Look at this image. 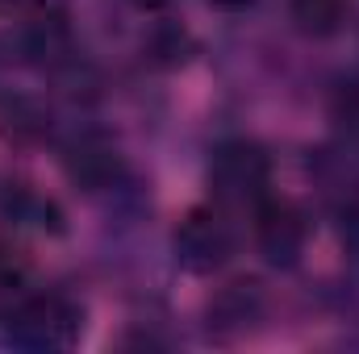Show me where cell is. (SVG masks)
<instances>
[{"label": "cell", "mask_w": 359, "mask_h": 354, "mask_svg": "<svg viewBox=\"0 0 359 354\" xmlns=\"http://www.w3.org/2000/svg\"><path fill=\"white\" fill-rule=\"evenodd\" d=\"M130 4H138L142 13H159V8H168L172 0H130Z\"/></svg>", "instance_id": "12"}, {"label": "cell", "mask_w": 359, "mask_h": 354, "mask_svg": "<svg viewBox=\"0 0 359 354\" xmlns=\"http://www.w3.org/2000/svg\"><path fill=\"white\" fill-rule=\"evenodd\" d=\"M25 275H29V259H25V250L0 238V288H21Z\"/></svg>", "instance_id": "9"}, {"label": "cell", "mask_w": 359, "mask_h": 354, "mask_svg": "<svg viewBox=\"0 0 359 354\" xmlns=\"http://www.w3.org/2000/svg\"><path fill=\"white\" fill-rule=\"evenodd\" d=\"M230 246H234L230 225L213 208H192L176 229V259L184 271H196V275H205V271L226 263Z\"/></svg>", "instance_id": "3"}, {"label": "cell", "mask_w": 359, "mask_h": 354, "mask_svg": "<svg viewBox=\"0 0 359 354\" xmlns=\"http://www.w3.org/2000/svg\"><path fill=\"white\" fill-rule=\"evenodd\" d=\"M288 13H292V21H297L305 34L326 38V34H334V29L343 25L347 0H288Z\"/></svg>", "instance_id": "7"}, {"label": "cell", "mask_w": 359, "mask_h": 354, "mask_svg": "<svg viewBox=\"0 0 359 354\" xmlns=\"http://www.w3.org/2000/svg\"><path fill=\"white\" fill-rule=\"evenodd\" d=\"M8 208H13L17 221H29V225H38V229H59V208H55L50 200H42V196L17 192V196L8 200Z\"/></svg>", "instance_id": "8"}, {"label": "cell", "mask_w": 359, "mask_h": 354, "mask_svg": "<svg viewBox=\"0 0 359 354\" xmlns=\"http://www.w3.org/2000/svg\"><path fill=\"white\" fill-rule=\"evenodd\" d=\"M271 163L255 142H222L209 159V183L222 200H264Z\"/></svg>", "instance_id": "2"}, {"label": "cell", "mask_w": 359, "mask_h": 354, "mask_svg": "<svg viewBox=\"0 0 359 354\" xmlns=\"http://www.w3.org/2000/svg\"><path fill=\"white\" fill-rule=\"evenodd\" d=\"M213 8H226V13H238V8H247V4H255V0H209Z\"/></svg>", "instance_id": "11"}, {"label": "cell", "mask_w": 359, "mask_h": 354, "mask_svg": "<svg viewBox=\"0 0 359 354\" xmlns=\"http://www.w3.org/2000/svg\"><path fill=\"white\" fill-rule=\"evenodd\" d=\"M339 117L347 125H359V80L343 84V92H339Z\"/></svg>", "instance_id": "10"}, {"label": "cell", "mask_w": 359, "mask_h": 354, "mask_svg": "<svg viewBox=\"0 0 359 354\" xmlns=\"http://www.w3.org/2000/svg\"><path fill=\"white\" fill-rule=\"evenodd\" d=\"M67 176L76 183H84V187H109L121 176V155L104 138H80L67 150Z\"/></svg>", "instance_id": "5"}, {"label": "cell", "mask_w": 359, "mask_h": 354, "mask_svg": "<svg viewBox=\"0 0 359 354\" xmlns=\"http://www.w3.org/2000/svg\"><path fill=\"white\" fill-rule=\"evenodd\" d=\"M259 309H264V296H259L255 283H230L213 300V309H209V330L222 334V338H230V330L243 334V330H251V321L259 317Z\"/></svg>", "instance_id": "6"}, {"label": "cell", "mask_w": 359, "mask_h": 354, "mask_svg": "<svg viewBox=\"0 0 359 354\" xmlns=\"http://www.w3.org/2000/svg\"><path fill=\"white\" fill-rule=\"evenodd\" d=\"M305 238H309V225H305V213L292 200H259V208H255V242L268 255V263L292 267L305 255Z\"/></svg>", "instance_id": "4"}, {"label": "cell", "mask_w": 359, "mask_h": 354, "mask_svg": "<svg viewBox=\"0 0 359 354\" xmlns=\"http://www.w3.org/2000/svg\"><path fill=\"white\" fill-rule=\"evenodd\" d=\"M80 330H84L80 309L67 296H55V292L29 296L13 313V325H8V334L29 351H67V346L80 342Z\"/></svg>", "instance_id": "1"}]
</instances>
